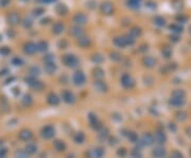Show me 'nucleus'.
Wrapping results in <instances>:
<instances>
[{
    "instance_id": "obj_48",
    "label": "nucleus",
    "mask_w": 191,
    "mask_h": 158,
    "mask_svg": "<svg viewBox=\"0 0 191 158\" xmlns=\"http://www.w3.org/2000/svg\"><path fill=\"white\" fill-rule=\"evenodd\" d=\"M0 158H6V157H0Z\"/></svg>"
},
{
    "instance_id": "obj_21",
    "label": "nucleus",
    "mask_w": 191,
    "mask_h": 158,
    "mask_svg": "<svg viewBox=\"0 0 191 158\" xmlns=\"http://www.w3.org/2000/svg\"><path fill=\"white\" fill-rule=\"evenodd\" d=\"M73 140L76 143H78V144L83 143V142L85 141V134L83 133V132H78V133L74 135Z\"/></svg>"
},
{
    "instance_id": "obj_29",
    "label": "nucleus",
    "mask_w": 191,
    "mask_h": 158,
    "mask_svg": "<svg viewBox=\"0 0 191 158\" xmlns=\"http://www.w3.org/2000/svg\"><path fill=\"white\" fill-rule=\"evenodd\" d=\"M185 91L183 89H176L173 91L172 94V97H175V98H185Z\"/></svg>"
},
{
    "instance_id": "obj_32",
    "label": "nucleus",
    "mask_w": 191,
    "mask_h": 158,
    "mask_svg": "<svg viewBox=\"0 0 191 158\" xmlns=\"http://www.w3.org/2000/svg\"><path fill=\"white\" fill-rule=\"evenodd\" d=\"M36 47H37V49L40 51H45V50H47L48 45H47V43H45V41H40V43L36 46Z\"/></svg>"
},
{
    "instance_id": "obj_9",
    "label": "nucleus",
    "mask_w": 191,
    "mask_h": 158,
    "mask_svg": "<svg viewBox=\"0 0 191 158\" xmlns=\"http://www.w3.org/2000/svg\"><path fill=\"white\" fill-rule=\"evenodd\" d=\"M33 137V133L28 128H24L19 132L18 134V138L20 139L21 141H30Z\"/></svg>"
},
{
    "instance_id": "obj_35",
    "label": "nucleus",
    "mask_w": 191,
    "mask_h": 158,
    "mask_svg": "<svg viewBox=\"0 0 191 158\" xmlns=\"http://www.w3.org/2000/svg\"><path fill=\"white\" fill-rule=\"evenodd\" d=\"M10 24H13V25H15V24H17V21H18V16L16 14H11L10 15Z\"/></svg>"
},
{
    "instance_id": "obj_41",
    "label": "nucleus",
    "mask_w": 191,
    "mask_h": 158,
    "mask_svg": "<svg viewBox=\"0 0 191 158\" xmlns=\"http://www.w3.org/2000/svg\"><path fill=\"white\" fill-rule=\"evenodd\" d=\"M79 44L81 46H83V47H85V46L88 45V40H87L86 38H81V40H79Z\"/></svg>"
},
{
    "instance_id": "obj_46",
    "label": "nucleus",
    "mask_w": 191,
    "mask_h": 158,
    "mask_svg": "<svg viewBox=\"0 0 191 158\" xmlns=\"http://www.w3.org/2000/svg\"><path fill=\"white\" fill-rule=\"evenodd\" d=\"M43 1H45V2H51V1H53V0H43Z\"/></svg>"
},
{
    "instance_id": "obj_42",
    "label": "nucleus",
    "mask_w": 191,
    "mask_h": 158,
    "mask_svg": "<svg viewBox=\"0 0 191 158\" xmlns=\"http://www.w3.org/2000/svg\"><path fill=\"white\" fill-rule=\"evenodd\" d=\"M109 140H110V142H109L110 146H115V144H117V143H118L117 138H115V137H112V138H110Z\"/></svg>"
},
{
    "instance_id": "obj_33",
    "label": "nucleus",
    "mask_w": 191,
    "mask_h": 158,
    "mask_svg": "<svg viewBox=\"0 0 191 158\" xmlns=\"http://www.w3.org/2000/svg\"><path fill=\"white\" fill-rule=\"evenodd\" d=\"M12 64L15 65V66H21V65L24 64V61L19 58H14L12 59Z\"/></svg>"
},
{
    "instance_id": "obj_30",
    "label": "nucleus",
    "mask_w": 191,
    "mask_h": 158,
    "mask_svg": "<svg viewBox=\"0 0 191 158\" xmlns=\"http://www.w3.org/2000/svg\"><path fill=\"white\" fill-rule=\"evenodd\" d=\"M126 40H123V38H117V40H115V44L117 46H119V47H124L126 45Z\"/></svg>"
},
{
    "instance_id": "obj_25",
    "label": "nucleus",
    "mask_w": 191,
    "mask_h": 158,
    "mask_svg": "<svg viewBox=\"0 0 191 158\" xmlns=\"http://www.w3.org/2000/svg\"><path fill=\"white\" fill-rule=\"evenodd\" d=\"M94 76L97 80H101L104 77V71L101 68H96L94 70Z\"/></svg>"
},
{
    "instance_id": "obj_4",
    "label": "nucleus",
    "mask_w": 191,
    "mask_h": 158,
    "mask_svg": "<svg viewBox=\"0 0 191 158\" xmlns=\"http://www.w3.org/2000/svg\"><path fill=\"white\" fill-rule=\"evenodd\" d=\"M105 154V151L104 149L101 146H97V147H94L92 150H90V151L87 153V155H88L89 158H102L104 156Z\"/></svg>"
},
{
    "instance_id": "obj_1",
    "label": "nucleus",
    "mask_w": 191,
    "mask_h": 158,
    "mask_svg": "<svg viewBox=\"0 0 191 158\" xmlns=\"http://www.w3.org/2000/svg\"><path fill=\"white\" fill-rule=\"evenodd\" d=\"M25 81H26V83H27V84L29 85L30 87L34 88V89H36V90H42L43 87H44L43 83L40 82V81H38V80H36L35 77H32V76L27 77L25 79Z\"/></svg>"
},
{
    "instance_id": "obj_36",
    "label": "nucleus",
    "mask_w": 191,
    "mask_h": 158,
    "mask_svg": "<svg viewBox=\"0 0 191 158\" xmlns=\"http://www.w3.org/2000/svg\"><path fill=\"white\" fill-rule=\"evenodd\" d=\"M11 92L15 95V97H18V95H20V88L19 87H13L11 89Z\"/></svg>"
},
{
    "instance_id": "obj_34",
    "label": "nucleus",
    "mask_w": 191,
    "mask_h": 158,
    "mask_svg": "<svg viewBox=\"0 0 191 158\" xmlns=\"http://www.w3.org/2000/svg\"><path fill=\"white\" fill-rule=\"evenodd\" d=\"M10 52H11V50H10V49L7 48V47H2V48H0V54H1V55L7 56V55H9Z\"/></svg>"
},
{
    "instance_id": "obj_28",
    "label": "nucleus",
    "mask_w": 191,
    "mask_h": 158,
    "mask_svg": "<svg viewBox=\"0 0 191 158\" xmlns=\"http://www.w3.org/2000/svg\"><path fill=\"white\" fill-rule=\"evenodd\" d=\"M131 156H132V158H142V153H141V150L134 149L133 151L131 152Z\"/></svg>"
},
{
    "instance_id": "obj_17",
    "label": "nucleus",
    "mask_w": 191,
    "mask_h": 158,
    "mask_svg": "<svg viewBox=\"0 0 191 158\" xmlns=\"http://www.w3.org/2000/svg\"><path fill=\"white\" fill-rule=\"evenodd\" d=\"M98 132H99V133H98V137H99V139L101 141H104L108 137V135H109V131H108V128H105V126H102Z\"/></svg>"
},
{
    "instance_id": "obj_37",
    "label": "nucleus",
    "mask_w": 191,
    "mask_h": 158,
    "mask_svg": "<svg viewBox=\"0 0 191 158\" xmlns=\"http://www.w3.org/2000/svg\"><path fill=\"white\" fill-rule=\"evenodd\" d=\"M30 72H31V76L32 77H35V76H38V74H40V70H38V68H36V67H33V68L30 70Z\"/></svg>"
},
{
    "instance_id": "obj_10",
    "label": "nucleus",
    "mask_w": 191,
    "mask_h": 158,
    "mask_svg": "<svg viewBox=\"0 0 191 158\" xmlns=\"http://www.w3.org/2000/svg\"><path fill=\"white\" fill-rule=\"evenodd\" d=\"M166 141H167L166 134L161 131H157L155 135H154V142L158 144V146H161V144H164Z\"/></svg>"
},
{
    "instance_id": "obj_16",
    "label": "nucleus",
    "mask_w": 191,
    "mask_h": 158,
    "mask_svg": "<svg viewBox=\"0 0 191 158\" xmlns=\"http://www.w3.org/2000/svg\"><path fill=\"white\" fill-rule=\"evenodd\" d=\"M37 144L36 143H33V142H29V143L25 147V151L28 153L29 155H33L35 154L36 152H37Z\"/></svg>"
},
{
    "instance_id": "obj_7",
    "label": "nucleus",
    "mask_w": 191,
    "mask_h": 158,
    "mask_svg": "<svg viewBox=\"0 0 191 158\" xmlns=\"http://www.w3.org/2000/svg\"><path fill=\"white\" fill-rule=\"evenodd\" d=\"M63 61H64V64L68 67H76L77 65L79 64L78 58H77L74 55H72V54H67V55H65L63 58Z\"/></svg>"
},
{
    "instance_id": "obj_39",
    "label": "nucleus",
    "mask_w": 191,
    "mask_h": 158,
    "mask_svg": "<svg viewBox=\"0 0 191 158\" xmlns=\"http://www.w3.org/2000/svg\"><path fill=\"white\" fill-rule=\"evenodd\" d=\"M53 59H54L53 55H51V54H49V55H47L45 58H44V61H45V63L47 64V63H53Z\"/></svg>"
},
{
    "instance_id": "obj_43",
    "label": "nucleus",
    "mask_w": 191,
    "mask_h": 158,
    "mask_svg": "<svg viewBox=\"0 0 191 158\" xmlns=\"http://www.w3.org/2000/svg\"><path fill=\"white\" fill-rule=\"evenodd\" d=\"M102 58H101V55H95V58H94V61L96 62V63H100V62H102Z\"/></svg>"
},
{
    "instance_id": "obj_31",
    "label": "nucleus",
    "mask_w": 191,
    "mask_h": 158,
    "mask_svg": "<svg viewBox=\"0 0 191 158\" xmlns=\"http://www.w3.org/2000/svg\"><path fill=\"white\" fill-rule=\"evenodd\" d=\"M126 153H128V151H126L125 147H120V149H118V151H117V155L119 157L123 158V157H125Z\"/></svg>"
},
{
    "instance_id": "obj_13",
    "label": "nucleus",
    "mask_w": 191,
    "mask_h": 158,
    "mask_svg": "<svg viewBox=\"0 0 191 158\" xmlns=\"http://www.w3.org/2000/svg\"><path fill=\"white\" fill-rule=\"evenodd\" d=\"M60 101H61V99L58 98V95H55L54 92H50V94L48 95V97H47V102L52 106L58 105V104H60Z\"/></svg>"
},
{
    "instance_id": "obj_24",
    "label": "nucleus",
    "mask_w": 191,
    "mask_h": 158,
    "mask_svg": "<svg viewBox=\"0 0 191 158\" xmlns=\"http://www.w3.org/2000/svg\"><path fill=\"white\" fill-rule=\"evenodd\" d=\"M128 139L133 143H136L138 141V135L135 132H128Z\"/></svg>"
},
{
    "instance_id": "obj_44",
    "label": "nucleus",
    "mask_w": 191,
    "mask_h": 158,
    "mask_svg": "<svg viewBox=\"0 0 191 158\" xmlns=\"http://www.w3.org/2000/svg\"><path fill=\"white\" fill-rule=\"evenodd\" d=\"M169 128H170V131H172V132L176 131V126H175V124L173 123H169Z\"/></svg>"
},
{
    "instance_id": "obj_14",
    "label": "nucleus",
    "mask_w": 191,
    "mask_h": 158,
    "mask_svg": "<svg viewBox=\"0 0 191 158\" xmlns=\"http://www.w3.org/2000/svg\"><path fill=\"white\" fill-rule=\"evenodd\" d=\"M141 142L143 143V146H152L154 143V136L150 133L143 134L142 138H141Z\"/></svg>"
},
{
    "instance_id": "obj_40",
    "label": "nucleus",
    "mask_w": 191,
    "mask_h": 158,
    "mask_svg": "<svg viewBox=\"0 0 191 158\" xmlns=\"http://www.w3.org/2000/svg\"><path fill=\"white\" fill-rule=\"evenodd\" d=\"M172 158H184L183 157V154L179 151H174L173 153H172Z\"/></svg>"
},
{
    "instance_id": "obj_5",
    "label": "nucleus",
    "mask_w": 191,
    "mask_h": 158,
    "mask_svg": "<svg viewBox=\"0 0 191 158\" xmlns=\"http://www.w3.org/2000/svg\"><path fill=\"white\" fill-rule=\"evenodd\" d=\"M72 81L77 86H82L86 81V77H85V74L82 71H77L74 72L73 77H72Z\"/></svg>"
},
{
    "instance_id": "obj_45",
    "label": "nucleus",
    "mask_w": 191,
    "mask_h": 158,
    "mask_svg": "<svg viewBox=\"0 0 191 158\" xmlns=\"http://www.w3.org/2000/svg\"><path fill=\"white\" fill-rule=\"evenodd\" d=\"M186 133H187L188 136L191 138V126H189V128H187V129H186Z\"/></svg>"
},
{
    "instance_id": "obj_3",
    "label": "nucleus",
    "mask_w": 191,
    "mask_h": 158,
    "mask_svg": "<svg viewBox=\"0 0 191 158\" xmlns=\"http://www.w3.org/2000/svg\"><path fill=\"white\" fill-rule=\"evenodd\" d=\"M88 120H89L90 126H91L94 129H96V131H99V129L103 126L101 124V122H100V120L98 119L97 116H96L95 114H92V113H90L88 115Z\"/></svg>"
},
{
    "instance_id": "obj_22",
    "label": "nucleus",
    "mask_w": 191,
    "mask_h": 158,
    "mask_svg": "<svg viewBox=\"0 0 191 158\" xmlns=\"http://www.w3.org/2000/svg\"><path fill=\"white\" fill-rule=\"evenodd\" d=\"M14 158H29V154L25 150H16L14 153Z\"/></svg>"
},
{
    "instance_id": "obj_18",
    "label": "nucleus",
    "mask_w": 191,
    "mask_h": 158,
    "mask_svg": "<svg viewBox=\"0 0 191 158\" xmlns=\"http://www.w3.org/2000/svg\"><path fill=\"white\" fill-rule=\"evenodd\" d=\"M53 146H54V149L58 152H64L66 150V143L63 140H60V139L54 141Z\"/></svg>"
},
{
    "instance_id": "obj_49",
    "label": "nucleus",
    "mask_w": 191,
    "mask_h": 158,
    "mask_svg": "<svg viewBox=\"0 0 191 158\" xmlns=\"http://www.w3.org/2000/svg\"><path fill=\"white\" fill-rule=\"evenodd\" d=\"M190 155H191V151H190Z\"/></svg>"
},
{
    "instance_id": "obj_2",
    "label": "nucleus",
    "mask_w": 191,
    "mask_h": 158,
    "mask_svg": "<svg viewBox=\"0 0 191 158\" xmlns=\"http://www.w3.org/2000/svg\"><path fill=\"white\" fill-rule=\"evenodd\" d=\"M54 134H55V128H53V125H46L42 128V132H40V135L44 139H51L53 138Z\"/></svg>"
},
{
    "instance_id": "obj_38",
    "label": "nucleus",
    "mask_w": 191,
    "mask_h": 158,
    "mask_svg": "<svg viewBox=\"0 0 191 158\" xmlns=\"http://www.w3.org/2000/svg\"><path fill=\"white\" fill-rule=\"evenodd\" d=\"M7 147H0V157H7Z\"/></svg>"
},
{
    "instance_id": "obj_26",
    "label": "nucleus",
    "mask_w": 191,
    "mask_h": 158,
    "mask_svg": "<svg viewBox=\"0 0 191 158\" xmlns=\"http://www.w3.org/2000/svg\"><path fill=\"white\" fill-rule=\"evenodd\" d=\"M187 118H188V115H187L186 111L180 110V111H177V113H176V119L179 121H185Z\"/></svg>"
},
{
    "instance_id": "obj_15",
    "label": "nucleus",
    "mask_w": 191,
    "mask_h": 158,
    "mask_svg": "<svg viewBox=\"0 0 191 158\" xmlns=\"http://www.w3.org/2000/svg\"><path fill=\"white\" fill-rule=\"evenodd\" d=\"M94 87H95V89L97 90V91H99V92L107 91V85L105 84L103 81H101V80H97V81L95 82V84H94Z\"/></svg>"
},
{
    "instance_id": "obj_47",
    "label": "nucleus",
    "mask_w": 191,
    "mask_h": 158,
    "mask_svg": "<svg viewBox=\"0 0 191 158\" xmlns=\"http://www.w3.org/2000/svg\"><path fill=\"white\" fill-rule=\"evenodd\" d=\"M0 40H1V36H0Z\"/></svg>"
},
{
    "instance_id": "obj_20",
    "label": "nucleus",
    "mask_w": 191,
    "mask_h": 158,
    "mask_svg": "<svg viewBox=\"0 0 191 158\" xmlns=\"http://www.w3.org/2000/svg\"><path fill=\"white\" fill-rule=\"evenodd\" d=\"M36 50H37V47H36L35 44L28 43L25 45V52L27 54H33Z\"/></svg>"
},
{
    "instance_id": "obj_6",
    "label": "nucleus",
    "mask_w": 191,
    "mask_h": 158,
    "mask_svg": "<svg viewBox=\"0 0 191 158\" xmlns=\"http://www.w3.org/2000/svg\"><path fill=\"white\" fill-rule=\"evenodd\" d=\"M121 84H122V86L126 88V89H131V88L134 87L135 82H134L133 77L131 76H128V74H123L122 77H121Z\"/></svg>"
},
{
    "instance_id": "obj_27",
    "label": "nucleus",
    "mask_w": 191,
    "mask_h": 158,
    "mask_svg": "<svg viewBox=\"0 0 191 158\" xmlns=\"http://www.w3.org/2000/svg\"><path fill=\"white\" fill-rule=\"evenodd\" d=\"M143 62H144V64H146V66H148V67H153L156 63L155 59L153 58H151V56H147Z\"/></svg>"
},
{
    "instance_id": "obj_11",
    "label": "nucleus",
    "mask_w": 191,
    "mask_h": 158,
    "mask_svg": "<svg viewBox=\"0 0 191 158\" xmlns=\"http://www.w3.org/2000/svg\"><path fill=\"white\" fill-rule=\"evenodd\" d=\"M185 103H186L185 98L171 97V99L169 100V105L172 106V107H182V106H184Z\"/></svg>"
},
{
    "instance_id": "obj_19",
    "label": "nucleus",
    "mask_w": 191,
    "mask_h": 158,
    "mask_svg": "<svg viewBox=\"0 0 191 158\" xmlns=\"http://www.w3.org/2000/svg\"><path fill=\"white\" fill-rule=\"evenodd\" d=\"M21 104L24 105L25 107H30V106L33 104V99H32V97H31V95L27 94L21 98Z\"/></svg>"
},
{
    "instance_id": "obj_12",
    "label": "nucleus",
    "mask_w": 191,
    "mask_h": 158,
    "mask_svg": "<svg viewBox=\"0 0 191 158\" xmlns=\"http://www.w3.org/2000/svg\"><path fill=\"white\" fill-rule=\"evenodd\" d=\"M166 149L161 146H157L152 151V155H153L154 158H165L166 157Z\"/></svg>"
},
{
    "instance_id": "obj_8",
    "label": "nucleus",
    "mask_w": 191,
    "mask_h": 158,
    "mask_svg": "<svg viewBox=\"0 0 191 158\" xmlns=\"http://www.w3.org/2000/svg\"><path fill=\"white\" fill-rule=\"evenodd\" d=\"M62 99L65 103L67 104H73L74 102H76V97H74V95L72 94L71 91H69V90H64L63 94H62Z\"/></svg>"
},
{
    "instance_id": "obj_23",
    "label": "nucleus",
    "mask_w": 191,
    "mask_h": 158,
    "mask_svg": "<svg viewBox=\"0 0 191 158\" xmlns=\"http://www.w3.org/2000/svg\"><path fill=\"white\" fill-rule=\"evenodd\" d=\"M56 70V66L54 63H47L45 65V71L47 72V73L51 74L53 73V72H55Z\"/></svg>"
}]
</instances>
